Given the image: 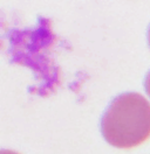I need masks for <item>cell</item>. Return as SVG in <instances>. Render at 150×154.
I'll return each instance as SVG.
<instances>
[{"label": "cell", "instance_id": "cell-1", "mask_svg": "<svg viewBox=\"0 0 150 154\" xmlns=\"http://www.w3.org/2000/svg\"><path fill=\"white\" fill-rule=\"evenodd\" d=\"M101 133L117 148H132L150 137V103L137 92L115 97L101 119Z\"/></svg>", "mask_w": 150, "mask_h": 154}, {"label": "cell", "instance_id": "cell-2", "mask_svg": "<svg viewBox=\"0 0 150 154\" xmlns=\"http://www.w3.org/2000/svg\"><path fill=\"white\" fill-rule=\"evenodd\" d=\"M144 88H145L148 96L150 97V71H148V74L145 75V78H144Z\"/></svg>", "mask_w": 150, "mask_h": 154}, {"label": "cell", "instance_id": "cell-3", "mask_svg": "<svg viewBox=\"0 0 150 154\" xmlns=\"http://www.w3.org/2000/svg\"><path fill=\"white\" fill-rule=\"evenodd\" d=\"M0 154H19L17 152H13V151H8V149H1Z\"/></svg>", "mask_w": 150, "mask_h": 154}, {"label": "cell", "instance_id": "cell-4", "mask_svg": "<svg viewBox=\"0 0 150 154\" xmlns=\"http://www.w3.org/2000/svg\"><path fill=\"white\" fill-rule=\"evenodd\" d=\"M148 42H149V47H150V26H149V29H148Z\"/></svg>", "mask_w": 150, "mask_h": 154}]
</instances>
